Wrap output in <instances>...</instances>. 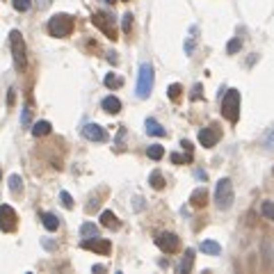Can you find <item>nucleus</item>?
<instances>
[{
    "mask_svg": "<svg viewBox=\"0 0 274 274\" xmlns=\"http://www.w3.org/2000/svg\"><path fill=\"white\" fill-rule=\"evenodd\" d=\"M155 245H158L160 251H164V254H174V251L178 249V235H174V233H160V235L155 237Z\"/></svg>",
    "mask_w": 274,
    "mask_h": 274,
    "instance_id": "nucleus-9",
    "label": "nucleus"
},
{
    "mask_svg": "<svg viewBox=\"0 0 274 274\" xmlns=\"http://www.w3.org/2000/svg\"><path fill=\"white\" fill-rule=\"evenodd\" d=\"M105 85H108L110 89H117V87L123 85V80L119 76H114V73H105Z\"/></svg>",
    "mask_w": 274,
    "mask_h": 274,
    "instance_id": "nucleus-25",
    "label": "nucleus"
},
{
    "mask_svg": "<svg viewBox=\"0 0 274 274\" xmlns=\"http://www.w3.org/2000/svg\"><path fill=\"white\" fill-rule=\"evenodd\" d=\"M80 233L85 237H96V235H98V226H96V224H91V222H85L80 226Z\"/></svg>",
    "mask_w": 274,
    "mask_h": 274,
    "instance_id": "nucleus-23",
    "label": "nucleus"
},
{
    "mask_svg": "<svg viewBox=\"0 0 274 274\" xmlns=\"http://www.w3.org/2000/svg\"><path fill=\"white\" fill-rule=\"evenodd\" d=\"M12 5L18 12H27V9H30V0H12Z\"/></svg>",
    "mask_w": 274,
    "mask_h": 274,
    "instance_id": "nucleus-29",
    "label": "nucleus"
},
{
    "mask_svg": "<svg viewBox=\"0 0 274 274\" xmlns=\"http://www.w3.org/2000/svg\"><path fill=\"white\" fill-rule=\"evenodd\" d=\"M9 46H12V57H14L16 68L18 71H25L27 68V48H25V41H23V35L18 30L9 32Z\"/></svg>",
    "mask_w": 274,
    "mask_h": 274,
    "instance_id": "nucleus-1",
    "label": "nucleus"
},
{
    "mask_svg": "<svg viewBox=\"0 0 274 274\" xmlns=\"http://www.w3.org/2000/svg\"><path fill=\"white\" fill-rule=\"evenodd\" d=\"M14 98H16V94H14V87H9V94H7V105L14 103Z\"/></svg>",
    "mask_w": 274,
    "mask_h": 274,
    "instance_id": "nucleus-34",
    "label": "nucleus"
},
{
    "mask_svg": "<svg viewBox=\"0 0 274 274\" xmlns=\"http://www.w3.org/2000/svg\"><path fill=\"white\" fill-rule=\"evenodd\" d=\"M181 91H183V87H181V85H169L167 96H169L172 100H178V98H181Z\"/></svg>",
    "mask_w": 274,
    "mask_h": 274,
    "instance_id": "nucleus-27",
    "label": "nucleus"
},
{
    "mask_svg": "<svg viewBox=\"0 0 274 274\" xmlns=\"http://www.w3.org/2000/svg\"><path fill=\"white\" fill-rule=\"evenodd\" d=\"M16 224H18V217H16L12 206H7V203L0 206V231L12 233L14 228H16Z\"/></svg>",
    "mask_w": 274,
    "mask_h": 274,
    "instance_id": "nucleus-7",
    "label": "nucleus"
},
{
    "mask_svg": "<svg viewBox=\"0 0 274 274\" xmlns=\"http://www.w3.org/2000/svg\"><path fill=\"white\" fill-rule=\"evenodd\" d=\"M9 192H14V194H21L23 192V181L18 174H12V176H9Z\"/></svg>",
    "mask_w": 274,
    "mask_h": 274,
    "instance_id": "nucleus-20",
    "label": "nucleus"
},
{
    "mask_svg": "<svg viewBox=\"0 0 274 274\" xmlns=\"http://www.w3.org/2000/svg\"><path fill=\"white\" fill-rule=\"evenodd\" d=\"M146 155H149L151 160H162V155H164V149L160 144H151L149 149H146Z\"/></svg>",
    "mask_w": 274,
    "mask_h": 274,
    "instance_id": "nucleus-24",
    "label": "nucleus"
},
{
    "mask_svg": "<svg viewBox=\"0 0 274 274\" xmlns=\"http://www.w3.org/2000/svg\"><path fill=\"white\" fill-rule=\"evenodd\" d=\"M132 201H135V203H132V210H142V208H144V196L137 194Z\"/></svg>",
    "mask_w": 274,
    "mask_h": 274,
    "instance_id": "nucleus-33",
    "label": "nucleus"
},
{
    "mask_svg": "<svg viewBox=\"0 0 274 274\" xmlns=\"http://www.w3.org/2000/svg\"><path fill=\"white\" fill-rule=\"evenodd\" d=\"M260 215H263L265 219H272L274 222V201H263V203H260Z\"/></svg>",
    "mask_w": 274,
    "mask_h": 274,
    "instance_id": "nucleus-21",
    "label": "nucleus"
},
{
    "mask_svg": "<svg viewBox=\"0 0 274 274\" xmlns=\"http://www.w3.org/2000/svg\"><path fill=\"white\" fill-rule=\"evenodd\" d=\"M219 140H222V128H219L217 123H210V126H206L199 130V142H201V146H206V149H213Z\"/></svg>",
    "mask_w": 274,
    "mask_h": 274,
    "instance_id": "nucleus-6",
    "label": "nucleus"
},
{
    "mask_svg": "<svg viewBox=\"0 0 274 274\" xmlns=\"http://www.w3.org/2000/svg\"><path fill=\"white\" fill-rule=\"evenodd\" d=\"M192 263H194V249H187L185 256H183V260H181V265H178V272L187 274L192 269Z\"/></svg>",
    "mask_w": 274,
    "mask_h": 274,
    "instance_id": "nucleus-15",
    "label": "nucleus"
},
{
    "mask_svg": "<svg viewBox=\"0 0 274 274\" xmlns=\"http://www.w3.org/2000/svg\"><path fill=\"white\" fill-rule=\"evenodd\" d=\"M121 27H123V32H130V27H132V14H123Z\"/></svg>",
    "mask_w": 274,
    "mask_h": 274,
    "instance_id": "nucleus-31",
    "label": "nucleus"
},
{
    "mask_svg": "<svg viewBox=\"0 0 274 274\" xmlns=\"http://www.w3.org/2000/svg\"><path fill=\"white\" fill-rule=\"evenodd\" d=\"M94 23L105 32V35L110 37V39H117V32H114V27H112V16H103V14H96V16H94Z\"/></svg>",
    "mask_w": 274,
    "mask_h": 274,
    "instance_id": "nucleus-11",
    "label": "nucleus"
},
{
    "mask_svg": "<svg viewBox=\"0 0 274 274\" xmlns=\"http://www.w3.org/2000/svg\"><path fill=\"white\" fill-rule=\"evenodd\" d=\"M201 251H203V254H210V256H219L222 254V247L215 240H203L201 242Z\"/></svg>",
    "mask_w": 274,
    "mask_h": 274,
    "instance_id": "nucleus-18",
    "label": "nucleus"
},
{
    "mask_svg": "<svg viewBox=\"0 0 274 274\" xmlns=\"http://www.w3.org/2000/svg\"><path fill=\"white\" fill-rule=\"evenodd\" d=\"M82 135H85L87 140H91V142H105L108 140L105 128H100L98 123H87V126L82 128Z\"/></svg>",
    "mask_w": 274,
    "mask_h": 274,
    "instance_id": "nucleus-10",
    "label": "nucleus"
},
{
    "mask_svg": "<svg viewBox=\"0 0 274 274\" xmlns=\"http://www.w3.org/2000/svg\"><path fill=\"white\" fill-rule=\"evenodd\" d=\"M59 201H62L64 208H73V196L68 194V192H62V194H59Z\"/></svg>",
    "mask_w": 274,
    "mask_h": 274,
    "instance_id": "nucleus-30",
    "label": "nucleus"
},
{
    "mask_svg": "<svg viewBox=\"0 0 274 274\" xmlns=\"http://www.w3.org/2000/svg\"><path fill=\"white\" fill-rule=\"evenodd\" d=\"M73 30V16L71 14H55L48 21V35L55 39H64Z\"/></svg>",
    "mask_w": 274,
    "mask_h": 274,
    "instance_id": "nucleus-3",
    "label": "nucleus"
},
{
    "mask_svg": "<svg viewBox=\"0 0 274 274\" xmlns=\"http://www.w3.org/2000/svg\"><path fill=\"white\" fill-rule=\"evenodd\" d=\"M231 203H233V183L228 178H222L215 187V206L219 210H226L231 208Z\"/></svg>",
    "mask_w": 274,
    "mask_h": 274,
    "instance_id": "nucleus-5",
    "label": "nucleus"
},
{
    "mask_svg": "<svg viewBox=\"0 0 274 274\" xmlns=\"http://www.w3.org/2000/svg\"><path fill=\"white\" fill-rule=\"evenodd\" d=\"M153 80H155V73H153V66L149 62H144L140 66V73H137V98H149L151 91H153Z\"/></svg>",
    "mask_w": 274,
    "mask_h": 274,
    "instance_id": "nucleus-2",
    "label": "nucleus"
},
{
    "mask_svg": "<svg viewBox=\"0 0 274 274\" xmlns=\"http://www.w3.org/2000/svg\"><path fill=\"white\" fill-rule=\"evenodd\" d=\"M50 121H37L35 126H32V135L35 137H44V135H48L50 132Z\"/></svg>",
    "mask_w": 274,
    "mask_h": 274,
    "instance_id": "nucleus-19",
    "label": "nucleus"
},
{
    "mask_svg": "<svg viewBox=\"0 0 274 274\" xmlns=\"http://www.w3.org/2000/svg\"><path fill=\"white\" fill-rule=\"evenodd\" d=\"M183 149H185V151H192L194 146H192V142H190V140H183Z\"/></svg>",
    "mask_w": 274,
    "mask_h": 274,
    "instance_id": "nucleus-37",
    "label": "nucleus"
},
{
    "mask_svg": "<svg viewBox=\"0 0 274 274\" xmlns=\"http://www.w3.org/2000/svg\"><path fill=\"white\" fill-rule=\"evenodd\" d=\"M23 123H27V121H30V108H25V110H23Z\"/></svg>",
    "mask_w": 274,
    "mask_h": 274,
    "instance_id": "nucleus-36",
    "label": "nucleus"
},
{
    "mask_svg": "<svg viewBox=\"0 0 274 274\" xmlns=\"http://www.w3.org/2000/svg\"><path fill=\"white\" fill-rule=\"evenodd\" d=\"M100 224H103L105 228H110V231H117L119 228V219L112 210H103V213H100Z\"/></svg>",
    "mask_w": 274,
    "mask_h": 274,
    "instance_id": "nucleus-12",
    "label": "nucleus"
},
{
    "mask_svg": "<svg viewBox=\"0 0 274 274\" xmlns=\"http://www.w3.org/2000/svg\"><path fill=\"white\" fill-rule=\"evenodd\" d=\"M190 201H192V206H196V208H203V206L208 203V190H203V187L194 190L190 196Z\"/></svg>",
    "mask_w": 274,
    "mask_h": 274,
    "instance_id": "nucleus-13",
    "label": "nucleus"
},
{
    "mask_svg": "<svg viewBox=\"0 0 274 274\" xmlns=\"http://www.w3.org/2000/svg\"><path fill=\"white\" fill-rule=\"evenodd\" d=\"M82 249H91L96 251V254H110V249H112V245H110V240H105V237H89V240H82L80 242Z\"/></svg>",
    "mask_w": 274,
    "mask_h": 274,
    "instance_id": "nucleus-8",
    "label": "nucleus"
},
{
    "mask_svg": "<svg viewBox=\"0 0 274 274\" xmlns=\"http://www.w3.org/2000/svg\"><path fill=\"white\" fill-rule=\"evenodd\" d=\"M48 3H53V0H37V5H39L41 9H44V7H48Z\"/></svg>",
    "mask_w": 274,
    "mask_h": 274,
    "instance_id": "nucleus-38",
    "label": "nucleus"
},
{
    "mask_svg": "<svg viewBox=\"0 0 274 274\" xmlns=\"http://www.w3.org/2000/svg\"><path fill=\"white\" fill-rule=\"evenodd\" d=\"M149 183H151V187H153V190H162V187H164V176L160 172H153L149 176Z\"/></svg>",
    "mask_w": 274,
    "mask_h": 274,
    "instance_id": "nucleus-22",
    "label": "nucleus"
},
{
    "mask_svg": "<svg viewBox=\"0 0 274 274\" xmlns=\"http://www.w3.org/2000/svg\"><path fill=\"white\" fill-rule=\"evenodd\" d=\"M41 224L46 226V231H57V226H59V219L55 217L53 213H44L41 215Z\"/></svg>",
    "mask_w": 274,
    "mask_h": 274,
    "instance_id": "nucleus-16",
    "label": "nucleus"
},
{
    "mask_svg": "<svg viewBox=\"0 0 274 274\" xmlns=\"http://www.w3.org/2000/svg\"><path fill=\"white\" fill-rule=\"evenodd\" d=\"M146 132H149L151 137H162L164 135V128L160 126L155 119H146Z\"/></svg>",
    "mask_w": 274,
    "mask_h": 274,
    "instance_id": "nucleus-17",
    "label": "nucleus"
},
{
    "mask_svg": "<svg viewBox=\"0 0 274 274\" xmlns=\"http://www.w3.org/2000/svg\"><path fill=\"white\" fill-rule=\"evenodd\" d=\"M263 144H265V146H267V149H274V128H272V130H269V132H267V135H265Z\"/></svg>",
    "mask_w": 274,
    "mask_h": 274,
    "instance_id": "nucleus-32",
    "label": "nucleus"
},
{
    "mask_svg": "<svg viewBox=\"0 0 274 274\" xmlns=\"http://www.w3.org/2000/svg\"><path fill=\"white\" fill-rule=\"evenodd\" d=\"M103 110L108 114H117L119 110H121V100L117 98V96H105V100H103Z\"/></svg>",
    "mask_w": 274,
    "mask_h": 274,
    "instance_id": "nucleus-14",
    "label": "nucleus"
},
{
    "mask_svg": "<svg viewBox=\"0 0 274 274\" xmlns=\"http://www.w3.org/2000/svg\"><path fill=\"white\" fill-rule=\"evenodd\" d=\"M194 94H192V98H201V85H194Z\"/></svg>",
    "mask_w": 274,
    "mask_h": 274,
    "instance_id": "nucleus-35",
    "label": "nucleus"
},
{
    "mask_svg": "<svg viewBox=\"0 0 274 274\" xmlns=\"http://www.w3.org/2000/svg\"><path fill=\"white\" fill-rule=\"evenodd\" d=\"M172 162L174 164H183V162H192V151H187L185 155L181 153H172Z\"/></svg>",
    "mask_w": 274,
    "mask_h": 274,
    "instance_id": "nucleus-26",
    "label": "nucleus"
},
{
    "mask_svg": "<svg viewBox=\"0 0 274 274\" xmlns=\"http://www.w3.org/2000/svg\"><path fill=\"white\" fill-rule=\"evenodd\" d=\"M240 48H242V41L240 39H231V41H228V46H226V53L233 55V53H237Z\"/></svg>",
    "mask_w": 274,
    "mask_h": 274,
    "instance_id": "nucleus-28",
    "label": "nucleus"
},
{
    "mask_svg": "<svg viewBox=\"0 0 274 274\" xmlns=\"http://www.w3.org/2000/svg\"><path fill=\"white\" fill-rule=\"evenodd\" d=\"M222 114H224V119H228L231 123L237 121V117H240V91L237 89L226 91V96H224V100H222Z\"/></svg>",
    "mask_w": 274,
    "mask_h": 274,
    "instance_id": "nucleus-4",
    "label": "nucleus"
}]
</instances>
